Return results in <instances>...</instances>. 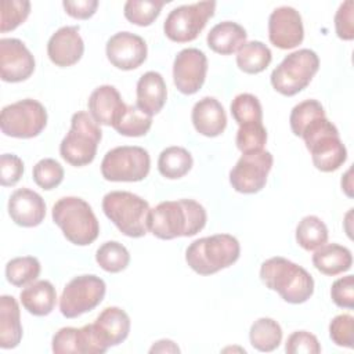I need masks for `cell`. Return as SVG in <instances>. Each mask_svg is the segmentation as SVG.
<instances>
[{
    "instance_id": "6da1fadb",
    "label": "cell",
    "mask_w": 354,
    "mask_h": 354,
    "mask_svg": "<svg viewBox=\"0 0 354 354\" xmlns=\"http://www.w3.org/2000/svg\"><path fill=\"white\" fill-rule=\"evenodd\" d=\"M206 210L194 199L165 201L148 214V231L159 239L194 236L206 225Z\"/></svg>"
},
{
    "instance_id": "7a4b0ae2",
    "label": "cell",
    "mask_w": 354,
    "mask_h": 354,
    "mask_svg": "<svg viewBox=\"0 0 354 354\" xmlns=\"http://www.w3.org/2000/svg\"><path fill=\"white\" fill-rule=\"evenodd\" d=\"M263 283L290 304H301L314 293V279L299 264L285 257H271L260 267Z\"/></svg>"
},
{
    "instance_id": "3957f363",
    "label": "cell",
    "mask_w": 354,
    "mask_h": 354,
    "mask_svg": "<svg viewBox=\"0 0 354 354\" xmlns=\"http://www.w3.org/2000/svg\"><path fill=\"white\" fill-rule=\"evenodd\" d=\"M241 254V246L230 234H214L194 241L185 250L187 264L199 275H212L232 266Z\"/></svg>"
},
{
    "instance_id": "277c9868",
    "label": "cell",
    "mask_w": 354,
    "mask_h": 354,
    "mask_svg": "<svg viewBox=\"0 0 354 354\" xmlns=\"http://www.w3.org/2000/svg\"><path fill=\"white\" fill-rule=\"evenodd\" d=\"M51 216L64 236L73 245L86 246L98 238V220L91 206L82 198L64 196L58 199L53 206Z\"/></svg>"
},
{
    "instance_id": "5b68a950",
    "label": "cell",
    "mask_w": 354,
    "mask_h": 354,
    "mask_svg": "<svg viewBox=\"0 0 354 354\" xmlns=\"http://www.w3.org/2000/svg\"><path fill=\"white\" fill-rule=\"evenodd\" d=\"M310 151L314 166L324 171L330 173L337 170L347 159V149L339 137L336 126L319 116L310 122L300 136Z\"/></svg>"
},
{
    "instance_id": "8992f818",
    "label": "cell",
    "mask_w": 354,
    "mask_h": 354,
    "mask_svg": "<svg viewBox=\"0 0 354 354\" xmlns=\"http://www.w3.org/2000/svg\"><path fill=\"white\" fill-rule=\"evenodd\" d=\"M102 210L126 236L141 238L148 232L149 205L145 199L133 192H108L102 198Z\"/></svg>"
},
{
    "instance_id": "52a82bcc",
    "label": "cell",
    "mask_w": 354,
    "mask_h": 354,
    "mask_svg": "<svg viewBox=\"0 0 354 354\" xmlns=\"http://www.w3.org/2000/svg\"><path fill=\"white\" fill-rule=\"evenodd\" d=\"M101 138L98 123L90 113L79 111L71 119V129L61 141L59 153L72 166H86L94 160Z\"/></svg>"
},
{
    "instance_id": "ba28073f",
    "label": "cell",
    "mask_w": 354,
    "mask_h": 354,
    "mask_svg": "<svg viewBox=\"0 0 354 354\" xmlns=\"http://www.w3.org/2000/svg\"><path fill=\"white\" fill-rule=\"evenodd\" d=\"M319 58L310 48H300L288 54L271 72L272 87L282 95L292 97L306 88L318 72Z\"/></svg>"
},
{
    "instance_id": "9c48e42d",
    "label": "cell",
    "mask_w": 354,
    "mask_h": 354,
    "mask_svg": "<svg viewBox=\"0 0 354 354\" xmlns=\"http://www.w3.org/2000/svg\"><path fill=\"white\" fill-rule=\"evenodd\" d=\"M151 169V158L141 147L122 145L108 151L101 162V174L108 181L136 183L144 180Z\"/></svg>"
},
{
    "instance_id": "30bf717a",
    "label": "cell",
    "mask_w": 354,
    "mask_h": 354,
    "mask_svg": "<svg viewBox=\"0 0 354 354\" xmlns=\"http://www.w3.org/2000/svg\"><path fill=\"white\" fill-rule=\"evenodd\" d=\"M47 124V111L36 100L25 98L1 109L0 127L8 137L32 138L39 136Z\"/></svg>"
},
{
    "instance_id": "8fae6325",
    "label": "cell",
    "mask_w": 354,
    "mask_h": 354,
    "mask_svg": "<svg viewBox=\"0 0 354 354\" xmlns=\"http://www.w3.org/2000/svg\"><path fill=\"white\" fill-rule=\"evenodd\" d=\"M216 1H198L173 8L165 19L163 32L176 43L192 41L214 15Z\"/></svg>"
},
{
    "instance_id": "7c38bea8",
    "label": "cell",
    "mask_w": 354,
    "mask_h": 354,
    "mask_svg": "<svg viewBox=\"0 0 354 354\" xmlns=\"http://www.w3.org/2000/svg\"><path fill=\"white\" fill-rule=\"evenodd\" d=\"M106 285L97 275H79L71 279L59 297V311L65 318H77L95 308L104 299Z\"/></svg>"
},
{
    "instance_id": "4fadbf2b",
    "label": "cell",
    "mask_w": 354,
    "mask_h": 354,
    "mask_svg": "<svg viewBox=\"0 0 354 354\" xmlns=\"http://www.w3.org/2000/svg\"><path fill=\"white\" fill-rule=\"evenodd\" d=\"M274 158L268 151L242 153L230 171V183L236 192L256 194L267 183Z\"/></svg>"
},
{
    "instance_id": "5bb4252c",
    "label": "cell",
    "mask_w": 354,
    "mask_h": 354,
    "mask_svg": "<svg viewBox=\"0 0 354 354\" xmlns=\"http://www.w3.org/2000/svg\"><path fill=\"white\" fill-rule=\"evenodd\" d=\"M207 72V58L199 48L181 50L173 62V80L183 94H195L205 83Z\"/></svg>"
},
{
    "instance_id": "9a60e30c",
    "label": "cell",
    "mask_w": 354,
    "mask_h": 354,
    "mask_svg": "<svg viewBox=\"0 0 354 354\" xmlns=\"http://www.w3.org/2000/svg\"><path fill=\"white\" fill-rule=\"evenodd\" d=\"M268 39L282 50L297 47L304 39V28L300 12L289 6L275 8L268 18Z\"/></svg>"
},
{
    "instance_id": "2e32d148",
    "label": "cell",
    "mask_w": 354,
    "mask_h": 354,
    "mask_svg": "<svg viewBox=\"0 0 354 354\" xmlns=\"http://www.w3.org/2000/svg\"><path fill=\"white\" fill-rule=\"evenodd\" d=\"M35 58L22 40L4 37L0 40V75L4 82L18 83L30 77Z\"/></svg>"
},
{
    "instance_id": "e0dca14e",
    "label": "cell",
    "mask_w": 354,
    "mask_h": 354,
    "mask_svg": "<svg viewBox=\"0 0 354 354\" xmlns=\"http://www.w3.org/2000/svg\"><path fill=\"white\" fill-rule=\"evenodd\" d=\"M108 61L118 69L131 71L147 59L145 40L131 32H118L111 36L105 47Z\"/></svg>"
},
{
    "instance_id": "ac0fdd59",
    "label": "cell",
    "mask_w": 354,
    "mask_h": 354,
    "mask_svg": "<svg viewBox=\"0 0 354 354\" xmlns=\"http://www.w3.org/2000/svg\"><path fill=\"white\" fill-rule=\"evenodd\" d=\"M51 348L57 354H102L108 350L97 337L93 324L61 328L53 336Z\"/></svg>"
},
{
    "instance_id": "d6986e66",
    "label": "cell",
    "mask_w": 354,
    "mask_h": 354,
    "mask_svg": "<svg viewBox=\"0 0 354 354\" xmlns=\"http://www.w3.org/2000/svg\"><path fill=\"white\" fill-rule=\"evenodd\" d=\"M84 53V43L79 26H62L51 35L47 43L50 61L61 68L75 65Z\"/></svg>"
},
{
    "instance_id": "ffe728a7",
    "label": "cell",
    "mask_w": 354,
    "mask_h": 354,
    "mask_svg": "<svg viewBox=\"0 0 354 354\" xmlns=\"http://www.w3.org/2000/svg\"><path fill=\"white\" fill-rule=\"evenodd\" d=\"M8 214L21 227H36L46 217V203L37 192L29 188H19L8 199Z\"/></svg>"
},
{
    "instance_id": "44dd1931",
    "label": "cell",
    "mask_w": 354,
    "mask_h": 354,
    "mask_svg": "<svg viewBox=\"0 0 354 354\" xmlns=\"http://www.w3.org/2000/svg\"><path fill=\"white\" fill-rule=\"evenodd\" d=\"M88 111L91 118L104 126H113L127 104L123 102L119 91L111 84L97 87L88 97Z\"/></svg>"
},
{
    "instance_id": "7402d4cb",
    "label": "cell",
    "mask_w": 354,
    "mask_h": 354,
    "mask_svg": "<svg viewBox=\"0 0 354 354\" xmlns=\"http://www.w3.org/2000/svg\"><path fill=\"white\" fill-rule=\"evenodd\" d=\"M93 328L100 342L109 348L127 339L130 332V317L120 307H106L95 318Z\"/></svg>"
},
{
    "instance_id": "603a6c76",
    "label": "cell",
    "mask_w": 354,
    "mask_h": 354,
    "mask_svg": "<svg viewBox=\"0 0 354 354\" xmlns=\"http://www.w3.org/2000/svg\"><path fill=\"white\" fill-rule=\"evenodd\" d=\"M191 119L195 130L205 137H217L227 126L225 111L214 97L199 100L192 108Z\"/></svg>"
},
{
    "instance_id": "cb8c5ba5",
    "label": "cell",
    "mask_w": 354,
    "mask_h": 354,
    "mask_svg": "<svg viewBox=\"0 0 354 354\" xmlns=\"http://www.w3.org/2000/svg\"><path fill=\"white\" fill-rule=\"evenodd\" d=\"M137 106L149 116L162 111L167 100L165 79L159 72L148 71L137 82Z\"/></svg>"
},
{
    "instance_id": "d4e9b609",
    "label": "cell",
    "mask_w": 354,
    "mask_h": 354,
    "mask_svg": "<svg viewBox=\"0 0 354 354\" xmlns=\"http://www.w3.org/2000/svg\"><path fill=\"white\" fill-rule=\"evenodd\" d=\"M24 308L36 317L48 315L57 303V290L50 281H35L19 293Z\"/></svg>"
},
{
    "instance_id": "484cf974",
    "label": "cell",
    "mask_w": 354,
    "mask_h": 354,
    "mask_svg": "<svg viewBox=\"0 0 354 354\" xmlns=\"http://www.w3.org/2000/svg\"><path fill=\"white\" fill-rule=\"evenodd\" d=\"M248 33L236 22L224 21L214 25L207 33L206 41L210 50L221 55H230L241 48L246 43Z\"/></svg>"
},
{
    "instance_id": "4316f807",
    "label": "cell",
    "mask_w": 354,
    "mask_h": 354,
    "mask_svg": "<svg viewBox=\"0 0 354 354\" xmlns=\"http://www.w3.org/2000/svg\"><path fill=\"white\" fill-rule=\"evenodd\" d=\"M22 339V325L19 306L12 296L0 297V347L14 348Z\"/></svg>"
},
{
    "instance_id": "83f0119b",
    "label": "cell",
    "mask_w": 354,
    "mask_h": 354,
    "mask_svg": "<svg viewBox=\"0 0 354 354\" xmlns=\"http://www.w3.org/2000/svg\"><path fill=\"white\" fill-rule=\"evenodd\" d=\"M314 267L329 277L339 275L351 268L353 256L350 249L337 243H325L313 254Z\"/></svg>"
},
{
    "instance_id": "f1b7e54d",
    "label": "cell",
    "mask_w": 354,
    "mask_h": 354,
    "mask_svg": "<svg viewBox=\"0 0 354 354\" xmlns=\"http://www.w3.org/2000/svg\"><path fill=\"white\" fill-rule=\"evenodd\" d=\"M271 50L259 40L246 41L236 51V65L241 71L249 75L263 72L271 62Z\"/></svg>"
},
{
    "instance_id": "f546056e",
    "label": "cell",
    "mask_w": 354,
    "mask_h": 354,
    "mask_svg": "<svg viewBox=\"0 0 354 354\" xmlns=\"http://www.w3.org/2000/svg\"><path fill=\"white\" fill-rule=\"evenodd\" d=\"M192 155L183 147H167L158 158L159 173L170 180L181 178L192 167Z\"/></svg>"
},
{
    "instance_id": "4dcf8cb0",
    "label": "cell",
    "mask_w": 354,
    "mask_h": 354,
    "mask_svg": "<svg viewBox=\"0 0 354 354\" xmlns=\"http://www.w3.org/2000/svg\"><path fill=\"white\" fill-rule=\"evenodd\" d=\"M249 339L256 350L263 353L274 351L282 342L281 325L272 318H259L250 326Z\"/></svg>"
},
{
    "instance_id": "1f68e13d",
    "label": "cell",
    "mask_w": 354,
    "mask_h": 354,
    "mask_svg": "<svg viewBox=\"0 0 354 354\" xmlns=\"http://www.w3.org/2000/svg\"><path fill=\"white\" fill-rule=\"evenodd\" d=\"M296 242L304 250H317L328 242V227L319 217L306 216L296 227Z\"/></svg>"
},
{
    "instance_id": "d6a6232c",
    "label": "cell",
    "mask_w": 354,
    "mask_h": 354,
    "mask_svg": "<svg viewBox=\"0 0 354 354\" xmlns=\"http://www.w3.org/2000/svg\"><path fill=\"white\" fill-rule=\"evenodd\" d=\"M151 126L152 116L142 112L137 105H127L112 127L122 136L141 137L149 131Z\"/></svg>"
},
{
    "instance_id": "836d02e7",
    "label": "cell",
    "mask_w": 354,
    "mask_h": 354,
    "mask_svg": "<svg viewBox=\"0 0 354 354\" xmlns=\"http://www.w3.org/2000/svg\"><path fill=\"white\" fill-rule=\"evenodd\" d=\"M40 270V261L36 257H15L6 264V278L14 286H25L37 279Z\"/></svg>"
},
{
    "instance_id": "e575fe53",
    "label": "cell",
    "mask_w": 354,
    "mask_h": 354,
    "mask_svg": "<svg viewBox=\"0 0 354 354\" xmlns=\"http://www.w3.org/2000/svg\"><path fill=\"white\" fill-rule=\"evenodd\" d=\"M95 261L106 272H120L130 263L129 250L118 241L104 242L95 252Z\"/></svg>"
},
{
    "instance_id": "d590c367",
    "label": "cell",
    "mask_w": 354,
    "mask_h": 354,
    "mask_svg": "<svg viewBox=\"0 0 354 354\" xmlns=\"http://www.w3.org/2000/svg\"><path fill=\"white\" fill-rule=\"evenodd\" d=\"M163 6L165 1L158 0H129L124 3L123 14L131 24L148 26L159 17Z\"/></svg>"
},
{
    "instance_id": "8d00e7d4",
    "label": "cell",
    "mask_w": 354,
    "mask_h": 354,
    "mask_svg": "<svg viewBox=\"0 0 354 354\" xmlns=\"http://www.w3.org/2000/svg\"><path fill=\"white\" fill-rule=\"evenodd\" d=\"M231 115L239 126L249 123H260L263 120L261 104L259 98L253 94H238L231 102Z\"/></svg>"
},
{
    "instance_id": "74e56055",
    "label": "cell",
    "mask_w": 354,
    "mask_h": 354,
    "mask_svg": "<svg viewBox=\"0 0 354 354\" xmlns=\"http://www.w3.org/2000/svg\"><path fill=\"white\" fill-rule=\"evenodd\" d=\"M235 142L242 153L263 151L267 142V130L261 122L242 124L236 131Z\"/></svg>"
},
{
    "instance_id": "f35d334b",
    "label": "cell",
    "mask_w": 354,
    "mask_h": 354,
    "mask_svg": "<svg viewBox=\"0 0 354 354\" xmlns=\"http://www.w3.org/2000/svg\"><path fill=\"white\" fill-rule=\"evenodd\" d=\"M319 116H325V109L317 100H306L295 105L289 116V123L293 134L300 137L306 126Z\"/></svg>"
},
{
    "instance_id": "ab89813d",
    "label": "cell",
    "mask_w": 354,
    "mask_h": 354,
    "mask_svg": "<svg viewBox=\"0 0 354 354\" xmlns=\"http://www.w3.org/2000/svg\"><path fill=\"white\" fill-rule=\"evenodd\" d=\"M32 176L40 188L50 191L62 183L64 167L55 159L44 158L33 166Z\"/></svg>"
},
{
    "instance_id": "60d3db41",
    "label": "cell",
    "mask_w": 354,
    "mask_h": 354,
    "mask_svg": "<svg viewBox=\"0 0 354 354\" xmlns=\"http://www.w3.org/2000/svg\"><path fill=\"white\" fill-rule=\"evenodd\" d=\"M30 12V3L26 0H3L1 1V22L0 30L6 33L14 30L28 18Z\"/></svg>"
},
{
    "instance_id": "b9f144b4",
    "label": "cell",
    "mask_w": 354,
    "mask_h": 354,
    "mask_svg": "<svg viewBox=\"0 0 354 354\" xmlns=\"http://www.w3.org/2000/svg\"><path fill=\"white\" fill-rule=\"evenodd\" d=\"M329 336L336 346L354 347V318L350 314L336 315L329 324Z\"/></svg>"
},
{
    "instance_id": "7bdbcfd3",
    "label": "cell",
    "mask_w": 354,
    "mask_h": 354,
    "mask_svg": "<svg viewBox=\"0 0 354 354\" xmlns=\"http://www.w3.org/2000/svg\"><path fill=\"white\" fill-rule=\"evenodd\" d=\"M285 351L289 354H318L321 353V344L315 335L307 332V330H296L289 335Z\"/></svg>"
},
{
    "instance_id": "ee69618b",
    "label": "cell",
    "mask_w": 354,
    "mask_h": 354,
    "mask_svg": "<svg viewBox=\"0 0 354 354\" xmlns=\"http://www.w3.org/2000/svg\"><path fill=\"white\" fill-rule=\"evenodd\" d=\"M354 1H343L335 14V30L343 40L354 39Z\"/></svg>"
},
{
    "instance_id": "f6af8a7d",
    "label": "cell",
    "mask_w": 354,
    "mask_h": 354,
    "mask_svg": "<svg viewBox=\"0 0 354 354\" xmlns=\"http://www.w3.org/2000/svg\"><path fill=\"white\" fill-rule=\"evenodd\" d=\"M24 174V162L14 153L0 156V180L3 187L15 185Z\"/></svg>"
},
{
    "instance_id": "bcb514c9",
    "label": "cell",
    "mask_w": 354,
    "mask_h": 354,
    "mask_svg": "<svg viewBox=\"0 0 354 354\" xmlns=\"http://www.w3.org/2000/svg\"><path fill=\"white\" fill-rule=\"evenodd\" d=\"M330 297L337 307H354V277L346 275L336 279L330 288Z\"/></svg>"
},
{
    "instance_id": "7dc6e473",
    "label": "cell",
    "mask_w": 354,
    "mask_h": 354,
    "mask_svg": "<svg viewBox=\"0 0 354 354\" xmlns=\"http://www.w3.org/2000/svg\"><path fill=\"white\" fill-rule=\"evenodd\" d=\"M62 7L68 15L76 19H88L93 17L97 11L98 1L97 0H77V1H71L65 0L62 3Z\"/></svg>"
},
{
    "instance_id": "c3c4849f",
    "label": "cell",
    "mask_w": 354,
    "mask_h": 354,
    "mask_svg": "<svg viewBox=\"0 0 354 354\" xmlns=\"http://www.w3.org/2000/svg\"><path fill=\"white\" fill-rule=\"evenodd\" d=\"M149 353H180V348L173 340L162 339L153 343V346L149 348Z\"/></svg>"
},
{
    "instance_id": "681fc988",
    "label": "cell",
    "mask_w": 354,
    "mask_h": 354,
    "mask_svg": "<svg viewBox=\"0 0 354 354\" xmlns=\"http://www.w3.org/2000/svg\"><path fill=\"white\" fill-rule=\"evenodd\" d=\"M351 169H348L347 171H346V174L343 176V178H342V188L344 189V192H346V195L347 196H353V184H351Z\"/></svg>"
}]
</instances>
